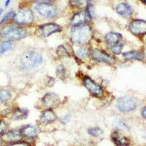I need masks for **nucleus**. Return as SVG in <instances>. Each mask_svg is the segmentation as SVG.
<instances>
[{"label":"nucleus","mask_w":146,"mask_h":146,"mask_svg":"<svg viewBox=\"0 0 146 146\" xmlns=\"http://www.w3.org/2000/svg\"><path fill=\"white\" fill-rule=\"evenodd\" d=\"M27 36V30L16 23L7 24L0 29V39L5 41H15L25 38Z\"/></svg>","instance_id":"nucleus-1"},{"label":"nucleus","mask_w":146,"mask_h":146,"mask_svg":"<svg viewBox=\"0 0 146 146\" xmlns=\"http://www.w3.org/2000/svg\"><path fill=\"white\" fill-rule=\"evenodd\" d=\"M93 32L88 25H80L73 27L70 31V38L73 43L78 45H86L92 38Z\"/></svg>","instance_id":"nucleus-2"},{"label":"nucleus","mask_w":146,"mask_h":146,"mask_svg":"<svg viewBox=\"0 0 146 146\" xmlns=\"http://www.w3.org/2000/svg\"><path fill=\"white\" fill-rule=\"evenodd\" d=\"M137 105L138 102L136 99L129 96L120 97L116 102L117 108L123 113H129L135 110Z\"/></svg>","instance_id":"nucleus-3"},{"label":"nucleus","mask_w":146,"mask_h":146,"mask_svg":"<svg viewBox=\"0 0 146 146\" xmlns=\"http://www.w3.org/2000/svg\"><path fill=\"white\" fill-rule=\"evenodd\" d=\"M35 8L40 15L46 18H53L58 13L57 7L50 3H38L35 5Z\"/></svg>","instance_id":"nucleus-4"},{"label":"nucleus","mask_w":146,"mask_h":146,"mask_svg":"<svg viewBox=\"0 0 146 146\" xmlns=\"http://www.w3.org/2000/svg\"><path fill=\"white\" fill-rule=\"evenodd\" d=\"M22 62L27 67H35L42 62V57L36 52L29 51L23 56Z\"/></svg>","instance_id":"nucleus-5"},{"label":"nucleus","mask_w":146,"mask_h":146,"mask_svg":"<svg viewBox=\"0 0 146 146\" xmlns=\"http://www.w3.org/2000/svg\"><path fill=\"white\" fill-rule=\"evenodd\" d=\"M14 20L18 24L25 25L33 22L34 14L29 9L24 8L21 10L18 13L15 14Z\"/></svg>","instance_id":"nucleus-6"},{"label":"nucleus","mask_w":146,"mask_h":146,"mask_svg":"<svg viewBox=\"0 0 146 146\" xmlns=\"http://www.w3.org/2000/svg\"><path fill=\"white\" fill-rule=\"evenodd\" d=\"M90 54L92 56V58L97 62H105V63L109 64H112L115 62V57L109 55L104 50L97 49V48L92 49L90 52Z\"/></svg>","instance_id":"nucleus-7"},{"label":"nucleus","mask_w":146,"mask_h":146,"mask_svg":"<svg viewBox=\"0 0 146 146\" xmlns=\"http://www.w3.org/2000/svg\"><path fill=\"white\" fill-rule=\"evenodd\" d=\"M83 84L91 94L94 96H101L103 94V89L100 85L94 81L91 78L86 76L83 78Z\"/></svg>","instance_id":"nucleus-8"},{"label":"nucleus","mask_w":146,"mask_h":146,"mask_svg":"<svg viewBox=\"0 0 146 146\" xmlns=\"http://www.w3.org/2000/svg\"><path fill=\"white\" fill-rule=\"evenodd\" d=\"M129 29L133 35L137 36L146 34V21L144 20H133L129 24Z\"/></svg>","instance_id":"nucleus-9"},{"label":"nucleus","mask_w":146,"mask_h":146,"mask_svg":"<svg viewBox=\"0 0 146 146\" xmlns=\"http://www.w3.org/2000/svg\"><path fill=\"white\" fill-rule=\"evenodd\" d=\"M42 104L48 109L56 108L60 105L59 96L55 93H47L42 99Z\"/></svg>","instance_id":"nucleus-10"},{"label":"nucleus","mask_w":146,"mask_h":146,"mask_svg":"<svg viewBox=\"0 0 146 146\" xmlns=\"http://www.w3.org/2000/svg\"><path fill=\"white\" fill-rule=\"evenodd\" d=\"M1 138L4 143L8 145L21 141L23 138V136H22L20 130L13 129L5 133L3 135L1 136Z\"/></svg>","instance_id":"nucleus-11"},{"label":"nucleus","mask_w":146,"mask_h":146,"mask_svg":"<svg viewBox=\"0 0 146 146\" xmlns=\"http://www.w3.org/2000/svg\"><path fill=\"white\" fill-rule=\"evenodd\" d=\"M40 30L41 33L44 36H50L51 35L57 32H60L62 31V27L59 25L54 23H48L40 26Z\"/></svg>","instance_id":"nucleus-12"},{"label":"nucleus","mask_w":146,"mask_h":146,"mask_svg":"<svg viewBox=\"0 0 146 146\" xmlns=\"http://www.w3.org/2000/svg\"><path fill=\"white\" fill-rule=\"evenodd\" d=\"M115 10L118 15L126 18L131 17L133 13L132 8L126 2H121V3L118 4L115 7Z\"/></svg>","instance_id":"nucleus-13"},{"label":"nucleus","mask_w":146,"mask_h":146,"mask_svg":"<svg viewBox=\"0 0 146 146\" xmlns=\"http://www.w3.org/2000/svg\"><path fill=\"white\" fill-rule=\"evenodd\" d=\"M22 136L27 138H33L40 133V129L33 125H26L20 129Z\"/></svg>","instance_id":"nucleus-14"},{"label":"nucleus","mask_w":146,"mask_h":146,"mask_svg":"<svg viewBox=\"0 0 146 146\" xmlns=\"http://www.w3.org/2000/svg\"><path fill=\"white\" fill-rule=\"evenodd\" d=\"M88 21L86 12H79L73 15L71 19V25L73 27H78V26L83 25V23Z\"/></svg>","instance_id":"nucleus-15"},{"label":"nucleus","mask_w":146,"mask_h":146,"mask_svg":"<svg viewBox=\"0 0 146 146\" xmlns=\"http://www.w3.org/2000/svg\"><path fill=\"white\" fill-rule=\"evenodd\" d=\"M112 140L117 146H128L130 145V140L126 137L121 135L117 131H115L112 135Z\"/></svg>","instance_id":"nucleus-16"},{"label":"nucleus","mask_w":146,"mask_h":146,"mask_svg":"<svg viewBox=\"0 0 146 146\" xmlns=\"http://www.w3.org/2000/svg\"><path fill=\"white\" fill-rule=\"evenodd\" d=\"M57 116L56 113L51 109H47L42 113L40 119L44 123H50L56 120Z\"/></svg>","instance_id":"nucleus-17"},{"label":"nucleus","mask_w":146,"mask_h":146,"mask_svg":"<svg viewBox=\"0 0 146 146\" xmlns=\"http://www.w3.org/2000/svg\"><path fill=\"white\" fill-rule=\"evenodd\" d=\"M105 40L108 45L113 46L119 43V42L122 40V36L117 32H109L105 35Z\"/></svg>","instance_id":"nucleus-18"},{"label":"nucleus","mask_w":146,"mask_h":146,"mask_svg":"<svg viewBox=\"0 0 146 146\" xmlns=\"http://www.w3.org/2000/svg\"><path fill=\"white\" fill-rule=\"evenodd\" d=\"M123 57L126 60H138L142 61L144 59L145 54L141 51L137 50H131V51L126 52L123 54Z\"/></svg>","instance_id":"nucleus-19"},{"label":"nucleus","mask_w":146,"mask_h":146,"mask_svg":"<svg viewBox=\"0 0 146 146\" xmlns=\"http://www.w3.org/2000/svg\"><path fill=\"white\" fill-rule=\"evenodd\" d=\"M29 114V110L26 108H17L13 113V119L15 121L25 119Z\"/></svg>","instance_id":"nucleus-20"},{"label":"nucleus","mask_w":146,"mask_h":146,"mask_svg":"<svg viewBox=\"0 0 146 146\" xmlns=\"http://www.w3.org/2000/svg\"><path fill=\"white\" fill-rule=\"evenodd\" d=\"M12 98L11 91L6 88H0V102L6 104Z\"/></svg>","instance_id":"nucleus-21"},{"label":"nucleus","mask_w":146,"mask_h":146,"mask_svg":"<svg viewBox=\"0 0 146 146\" xmlns=\"http://www.w3.org/2000/svg\"><path fill=\"white\" fill-rule=\"evenodd\" d=\"M14 47L13 41H4L0 44V55L3 54L6 51L13 49Z\"/></svg>","instance_id":"nucleus-22"},{"label":"nucleus","mask_w":146,"mask_h":146,"mask_svg":"<svg viewBox=\"0 0 146 146\" xmlns=\"http://www.w3.org/2000/svg\"><path fill=\"white\" fill-rule=\"evenodd\" d=\"M88 133L93 137H100V135H102L103 131L99 127H93L88 129Z\"/></svg>","instance_id":"nucleus-23"},{"label":"nucleus","mask_w":146,"mask_h":146,"mask_svg":"<svg viewBox=\"0 0 146 146\" xmlns=\"http://www.w3.org/2000/svg\"><path fill=\"white\" fill-rule=\"evenodd\" d=\"M56 53L59 57H66L70 56L68 51L64 45H60L56 49Z\"/></svg>","instance_id":"nucleus-24"},{"label":"nucleus","mask_w":146,"mask_h":146,"mask_svg":"<svg viewBox=\"0 0 146 146\" xmlns=\"http://www.w3.org/2000/svg\"><path fill=\"white\" fill-rule=\"evenodd\" d=\"M8 129V123L3 119H0V136L3 135Z\"/></svg>","instance_id":"nucleus-25"},{"label":"nucleus","mask_w":146,"mask_h":146,"mask_svg":"<svg viewBox=\"0 0 146 146\" xmlns=\"http://www.w3.org/2000/svg\"><path fill=\"white\" fill-rule=\"evenodd\" d=\"M123 48V44L118 43L116 44V45H113V46L110 47V50H111L113 53H115V54L118 55L121 53Z\"/></svg>","instance_id":"nucleus-26"},{"label":"nucleus","mask_w":146,"mask_h":146,"mask_svg":"<svg viewBox=\"0 0 146 146\" xmlns=\"http://www.w3.org/2000/svg\"><path fill=\"white\" fill-rule=\"evenodd\" d=\"M56 74L60 78L63 80L66 76V70L63 65H58L56 69Z\"/></svg>","instance_id":"nucleus-27"},{"label":"nucleus","mask_w":146,"mask_h":146,"mask_svg":"<svg viewBox=\"0 0 146 146\" xmlns=\"http://www.w3.org/2000/svg\"><path fill=\"white\" fill-rule=\"evenodd\" d=\"M77 54L79 57L80 58H86L89 56L90 53L88 50H87L86 49H85V48H79L78 50H77Z\"/></svg>","instance_id":"nucleus-28"},{"label":"nucleus","mask_w":146,"mask_h":146,"mask_svg":"<svg viewBox=\"0 0 146 146\" xmlns=\"http://www.w3.org/2000/svg\"><path fill=\"white\" fill-rule=\"evenodd\" d=\"M15 15V13H14L13 11L8 12V13H7L2 18V20L0 21V26L2 25V23H5V22H6V21H7L8 20H10V19L14 18Z\"/></svg>","instance_id":"nucleus-29"},{"label":"nucleus","mask_w":146,"mask_h":146,"mask_svg":"<svg viewBox=\"0 0 146 146\" xmlns=\"http://www.w3.org/2000/svg\"><path fill=\"white\" fill-rule=\"evenodd\" d=\"M5 146H30V145L27 142H16V143H12V144H8L6 145Z\"/></svg>","instance_id":"nucleus-30"},{"label":"nucleus","mask_w":146,"mask_h":146,"mask_svg":"<svg viewBox=\"0 0 146 146\" xmlns=\"http://www.w3.org/2000/svg\"><path fill=\"white\" fill-rule=\"evenodd\" d=\"M11 112H12L11 108H7V109L4 110L1 113V115H2V116H7V115H9L10 113H11Z\"/></svg>","instance_id":"nucleus-31"},{"label":"nucleus","mask_w":146,"mask_h":146,"mask_svg":"<svg viewBox=\"0 0 146 146\" xmlns=\"http://www.w3.org/2000/svg\"><path fill=\"white\" fill-rule=\"evenodd\" d=\"M70 115H64V116H63L62 118H61V121H62L64 123H67L68 121H70Z\"/></svg>","instance_id":"nucleus-32"},{"label":"nucleus","mask_w":146,"mask_h":146,"mask_svg":"<svg viewBox=\"0 0 146 146\" xmlns=\"http://www.w3.org/2000/svg\"><path fill=\"white\" fill-rule=\"evenodd\" d=\"M82 1L84 0H72V4H75V6H79V5L81 4Z\"/></svg>","instance_id":"nucleus-33"},{"label":"nucleus","mask_w":146,"mask_h":146,"mask_svg":"<svg viewBox=\"0 0 146 146\" xmlns=\"http://www.w3.org/2000/svg\"><path fill=\"white\" fill-rule=\"evenodd\" d=\"M33 1H39V2H45V3H48V2H51L54 0H33Z\"/></svg>","instance_id":"nucleus-34"},{"label":"nucleus","mask_w":146,"mask_h":146,"mask_svg":"<svg viewBox=\"0 0 146 146\" xmlns=\"http://www.w3.org/2000/svg\"><path fill=\"white\" fill-rule=\"evenodd\" d=\"M142 114H143V115L144 116V118H146V106L145 107V108L143 109V111H142Z\"/></svg>","instance_id":"nucleus-35"},{"label":"nucleus","mask_w":146,"mask_h":146,"mask_svg":"<svg viewBox=\"0 0 146 146\" xmlns=\"http://www.w3.org/2000/svg\"><path fill=\"white\" fill-rule=\"evenodd\" d=\"M11 1L12 0H5V7H8V5H10Z\"/></svg>","instance_id":"nucleus-36"},{"label":"nucleus","mask_w":146,"mask_h":146,"mask_svg":"<svg viewBox=\"0 0 146 146\" xmlns=\"http://www.w3.org/2000/svg\"><path fill=\"white\" fill-rule=\"evenodd\" d=\"M2 143H3V141H2V138H1V137H0V146L2 145Z\"/></svg>","instance_id":"nucleus-37"},{"label":"nucleus","mask_w":146,"mask_h":146,"mask_svg":"<svg viewBox=\"0 0 146 146\" xmlns=\"http://www.w3.org/2000/svg\"><path fill=\"white\" fill-rule=\"evenodd\" d=\"M142 2H143V4H145V5H146V0H140Z\"/></svg>","instance_id":"nucleus-38"},{"label":"nucleus","mask_w":146,"mask_h":146,"mask_svg":"<svg viewBox=\"0 0 146 146\" xmlns=\"http://www.w3.org/2000/svg\"><path fill=\"white\" fill-rule=\"evenodd\" d=\"M2 12H3V10H2V8H0V15H2Z\"/></svg>","instance_id":"nucleus-39"}]
</instances>
